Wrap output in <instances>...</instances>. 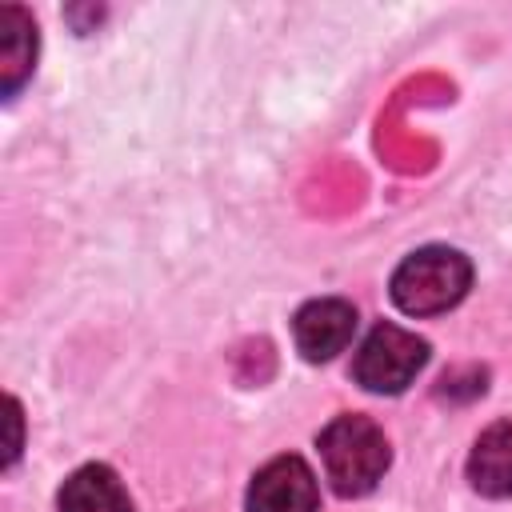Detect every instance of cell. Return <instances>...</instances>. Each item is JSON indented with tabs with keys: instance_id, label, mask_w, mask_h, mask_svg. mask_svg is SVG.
Listing matches in <instances>:
<instances>
[{
	"instance_id": "obj_1",
	"label": "cell",
	"mask_w": 512,
	"mask_h": 512,
	"mask_svg": "<svg viewBox=\"0 0 512 512\" xmlns=\"http://www.w3.org/2000/svg\"><path fill=\"white\" fill-rule=\"evenodd\" d=\"M472 288V264L464 252L428 244L400 260L392 272V300L408 316H440L464 300Z\"/></svg>"
},
{
	"instance_id": "obj_2",
	"label": "cell",
	"mask_w": 512,
	"mask_h": 512,
	"mask_svg": "<svg viewBox=\"0 0 512 512\" xmlns=\"http://www.w3.org/2000/svg\"><path fill=\"white\" fill-rule=\"evenodd\" d=\"M320 460L340 496H364L388 468V440L368 416H336L320 432Z\"/></svg>"
},
{
	"instance_id": "obj_3",
	"label": "cell",
	"mask_w": 512,
	"mask_h": 512,
	"mask_svg": "<svg viewBox=\"0 0 512 512\" xmlns=\"http://www.w3.org/2000/svg\"><path fill=\"white\" fill-rule=\"evenodd\" d=\"M424 360H428V344L416 332H408L400 324H376L364 336V344L356 348L352 376L368 392L392 396V392H404L416 380V372L424 368Z\"/></svg>"
},
{
	"instance_id": "obj_4",
	"label": "cell",
	"mask_w": 512,
	"mask_h": 512,
	"mask_svg": "<svg viewBox=\"0 0 512 512\" xmlns=\"http://www.w3.org/2000/svg\"><path fill=\"white\" fill-rule=\"evenodd\" d=\"M316 472L300 456L268 460L248 484V512H316Z\"/></svg>"
},
{
	"instance_id": "obj_5",
	"label": "cell",
	"mask_w": 512,
	"mask_h": 512,
	"mask_svg": "<svg viewBox=\"0 0 512 512\" xmlns=\"http://www.w3.org/2000/svg\"><path fill=\"white\" fill-rule=\"evenodd\" d=\"M352 332H356V308L348 300H340V296L308 300L292 316V340H296L300 356L312 360V364L332 360L336 352H344Z\"/></svg>"
},
{
	"instance_id": "obj_6",
	"label": "cell",
	"mask_w": 512,
	"mask_h": 512,
	"mask_svg": "<svg viewBox=\"0 0 512 512\" xmlns=\"http://www.w3.org/2000/svg\"><path fill=\"white\" fill-rule=\"evenodd\" d=\"M468 480L480 496H512V420H496L476 436L468 456Z\"/></svg>"
},
{
	"instance_id": "obj_7",
	"label": "cell",
	"mask_w": 512,
	"mask_h": 512,
	"mask_svg": "<svg viewBox=\"0 0 512 512\" xmlns=\"http://www.w3.org/2000/svg\"><path fill=\"white\" fill-rule=\"evenodd\" d=\"M56 508L60 512H132V500L108 464H84L64 480Z\"/></svg>"
},
{
	"instance_id": "obj_8",
	"label": "cell",
	"mask_w": 512,
	"mask_h": 512,
	"mask_svg": "<svg viewBox=\"0 0 512 512\" xmlns=\"http://www.w3.org/2000/svg\"><path fill=\"white\" fill-rule=\"evenodd\" d=\"M32 56H36V24L28 20L24 8L4 4L0 8V72H4V92L8 96L28 80Z\"/></svg>"
}]
</instances>
